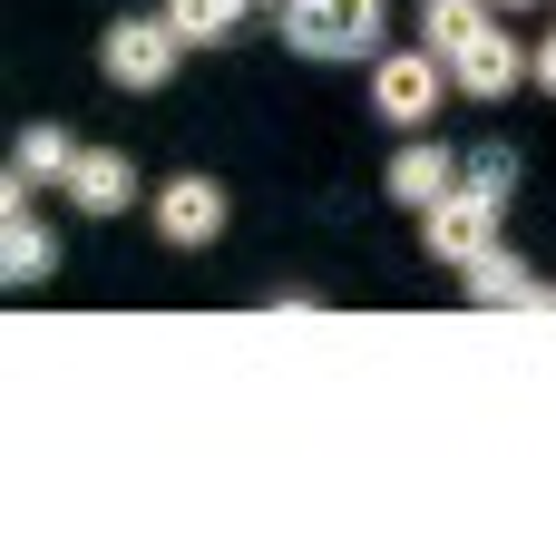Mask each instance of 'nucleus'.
Segmentation results:
<instances>
[{"label":"nucleus","mask_w":556,"mask_h":556,"mask_svg":"<svg viewBox=\"0 0 556 556\" xmlns=\"http://www.w3.org/2000/svg\"><path fill=\"white\" fill-rule=\"evenodd\" d=\"M420 244H430V264H459V274H469V264L498 244V195L459 176V186H450V195L420 215Z\"/></svg>","instance_id":"obj_1"},{"label":"nucleus","mask_w":556,"mask_h":556,"mask_svg":"<svg viewBox=\"0 0 556 556\" xmlns=\"http://www.w3.org/2000/svg\"><path fill=\"white\" fill-rule=\"evenodd\" d=\"M283 39L303 59H362L381 39V0H283Z\"/></svg>","instance_id":"obj_2"},{"label":"nucleus","mask_w":556,"mask_h":556,"mask_svg":"<svg viewBox=\"0 0 556 556\" xmlns=\"http://www.w3.org/2000/svg\"><path fill=\"white\" fill-rule=\"evenodd\" d=\"M440 78H450L440 49H391V59L371 68V108H381L391 127H430V117H440Z\"/></svg>","instance_id":"obj_3"},{"label":"nucleus","mask_w":556,"mask_h":556,"mask_svg":"<svg viewBox=\"0 0 556 556\" xmlns=\"http://www.w3.org/2000/svg\"><path fill=\"white\" fill-rule=\"evenodd\" d=\"M176 20H117L108 29V49H98V68L117 78V88H166V68H176Z\"/></svg>","instance_id":"obj_4"},{"label":"nucleus","mask_w":556,"mask_h":556,"mask_svg":"<svg viewBox=\"0 0 556 556\" xmlns=\"http://www.w3.org/2000/svg\"><path fill=\"white\" fill-rule=\"evenodd\" d=\"M39 186H0V283H39L49 264H59V244H49V225H39V205H29Z\"/></svg>","instance_id":"obj_5"},{"label":"nucleus","mask_w":556,"mask_h":556,"mask_svg":"<svg viewBox=\"0 0 556 556\" xmlns=\"http://www.w3.org/2000/svg\"><path fill=\"white\" fill-rule=\"evenodd\" d=\"M156 235H166V244H186V254H205V244L225 235V186H205V176L156 186Z\"/></svg>","instance_id":"obj_6"},{"label":"nucleus","mask_w":556,"mask_h":556,"mask_svg":"<svg viewBox=\"0 0 556 556\" xmlns=\"http://www.w3.org/2000/svg\"><path fill=\"white\" fill-rule=\"evenodd\" d=\"M528 59H538V49H518V39L489 20V29H479V39L450 59V88H469V98H508V88L528 78Z\"/></svg>","instance_id":"obj_7"},{"label":"nucleus","mask_w":556,"mask_h":556,"mask_svg":"<svg viewBox=\"0 0 556 556\" xmlns=\"http://www.w3.org/2000/svg\"><path fill=\"white\" fill-rule=\"evenodd\" d=\"M459 176H469V166H459L450 147H430V137H410V147L391 156V176H381V186H391L401 205H420V215H430V205H440V195H450Z\"/></svg>","instance_id":"obj_8"},{"label":"nucleus","mask_w":556,"mask_h":556,"mask_svg":"<svg viewBox=\"0 0 556 556\" xmlns=\"http://www.w3.org/2000/svg\"><path fill=\"white\" fill-rule=\"evenodd\" d=\"M68 195H78L88 215H127V195H137V166H127L117 147H78V166H68Z\"/></svg>","instance_id":"obj_9"},{"label":"nucleus","mask_w":556,"mask_h":556,"mask_svg":"<svg viewBox=\"0 0 556 556\" xmlns=\"http://www.w3.org/2000/svg\"><path fill=\"white\" fill-rule=\"evenodd\" d=\"M68 166H78V147H68V127H59V117H39V127L20 137V156H10V176H20V186H68Z\"/></svg>","instance_id":"obj_10"},{"label":"nucleus","mask_w":556,"mask_h":556,"mask_svg":"<svg viewBox=\"0 0 556 556\" xmlns=\"http://www.w3.org/2000/svg\"><path fill=\"white\" fill-rule=\"evenodd\" d=\"M469 293H479V303H518V313H538V303H547V283H538L518 254H498V244L469 264Z\"/></svg>","instance_id":"obj_11"},{"label":"nucleus","mask_w":556,"mask_h":556,"mask_svg":"<svg viewBox=\"0 0 556 556\" xmlns=\"http://www.w3.org/2000/svg\"><path fill=\"white\" fill-rule=\"evenodd\" d=\"M479 29H489V0H430V20H420V39H430L440 59H459Z\"/></svg>","instance_id":"obj_12"},{"label":"nucleus","mask_w":556,"mask_h":556,"mask_svg":"<svg viewBox=\"0 0 556 556\" xmlns=\"http://www.w3.org/2000/svg\"><path fill=\"white\" fill-rule=\"evenodd\" d=\"M244 10H254V0H166V20H176V39H186V49L225 39V29H235Z\"/></svg>","instance_id":"obj_13"},{"label":"nucleus","mask_w":556,"mask_h":556,"mask_svg":"<svg viewBox=\"0 0 556 556\" xmlns=\"http://www.w3.org/2000/svg\"><path fill=\"white\" fill-rule=\"evenodd\" d=\"M469 186H489V195L508 205V186H518V156H508V147H479V156H469Z\"/></svg>","instance_id":"obj_14"},{"label":"nucleus","mask_w":556,"mask_h":556,"mask_svg":"<svg viewBox=\"0 0 556 556\" xmlns=\"http://www.w3.org/2000/svg\"><path fill=\"white\" fill-rule=\"evenodd\" d=\"M528 78H538V88H547V98H556V29H547V49L528 59Z\"/></svg>","instance_id":"obj_15"},{"label":"nucleus","mask_w":556,"mask_h":556,"mask_svg":"<svg viewBox=\"0 0 556 556\" xmlns=\"http://www.w3.org/2000/svg\"><path fill=\"white\" fill-rule=\"evenodd\" d=\"M498 10H528V0H498Z\"/></svg>","instance_id":"obj_16"},{"label":"nucleus","mask_w":556,"mask_h":556,"mask_svg":"<svg viewBox=\"0 0 556 556\" xmlns=\"http://www.w3.org/2000/svg\"><path fill=\"white\" fill-rule=\"evenodd\" d=\"M274 10H283V0H274Z\"/></svg>","instance_id":"obj_17"}]
</instances>
